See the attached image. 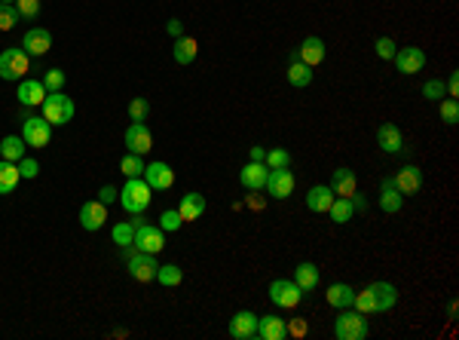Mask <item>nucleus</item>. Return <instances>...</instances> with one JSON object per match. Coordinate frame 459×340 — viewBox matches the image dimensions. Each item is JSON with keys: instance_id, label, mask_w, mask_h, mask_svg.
<instances>
[{"instance_id": "obj_1", "label": "nucleus", "mask_w": 459, "mask_h": 340, "mask_svg": "<svg viewBox=\"0 0 459 340\" xmlns=\"http://www.w3.org/2000/svg\"><path fill=\"white\" fill-rule=\"evenodd\" d=\"M153 190H150V184H147L144 178H129L126 181V187L119 190V196L117 200L123 202V209L129 211V215H141V211L150 205V200H153Z\"/></svg>"}, {"instance_id": "obj_2", "label": "nucleus", "mask_w": 459, "mask_h": 340, "mask_svg": "<svg viewBox=\"0 0 459 340\" xmlns=\"http://www.w3.org/2000/svg\"><path fill=\"white\" fill-rule=\"evenodd\" d=\"M334 337L337 340H364L367 337V319L364 313H358V310H340V316H337L334 322Z\"/></svg>"}, {"instance_id": "obj_3", "label": "nucleus", "mask_w": 459, "mask_h": 340, "mask_svg": "<svg viewBox=\"0 0 459 340\" xmlns=\"http://www.w3.org/2000/svg\"><path fill=\"white\" fill-rule=\"evenodd\" d=\"M40 108H43V117L49 126H65L74 120V98H68L65 92H49Z\"/></svg>"}, {"instance_id": "obj_4", "label": "nucleus", "mask_w": 459, "mask_h": 340, "mask_svg": "<svg viewBox=\"0 0 459 340\" xmlns=\"http://www.w3.org/2000/svg\"><path fill=\"white\" fill-rule=\"evenodd\" d=\"M129 258H126V267H129V276L132 279H138V282H150V279H157V254H150V252H132V245L129 249H123Z\"/></svg>"}, {"instance_id": "obj_5", "label": "nucleus", "mask_w": 459, "mask_h": 340, "mask_svg": "<svg viewBox=\"0 0 459 340\" xmlns=\"http://www.w3.org/2000/svg\"><path fill=\"white\" fill-rule=\"evenodd\" d=\"M270 301L275 303V307L294 310L303 301V292L297 288V282H294V279H273L270 282Z\"/></svg>"}, {"instance_id": "obj_6", "label": "nucleus", "mask_w": 459, "mask_h": 340, "mask_svg": "<svg viewBox=\"0 0 459 340\" xmlns=\"http://www.w3.org/2000/svg\"><path fill=\"white\" fill-rule=\"evenodd\" d=\"M28 53L25 49H3L0 53V77L3 80H22L28 74Z\"/></svg>"}, {"instance_id": "obj_7", "label": "nucleus", "mask_w": 459, "mask_h": 340, "mask_svg": "<svg viewBox=\"0 0 459 340\" xmlns=\"http://www.w3.org/2000/svg\"><path fill=\"white\" fill-rule=\"evenodd\" d=\"M132 249H138V252H150V254H157L166 249V233L159 230V227H150V224H135V239H132Z\"/></svg>"}, {"instance_id": "obj_8", "label": "nucleus", "mask_w": 459, "mask_h": 340, "mask_svg": "<svg viewBox=\"0 0 459 340\" xmlns=\"http://www.w3.org/2000/svg\"><path fill=\"white\" fill-rule=\"evenodd\" d=\"M22 138L28 147H46L49 138H52V126L46 123V117H28L22 123Z\"/></svg>"}, {"instance_id": "obj_9", "label": "nucleus", "mask_w": 459, "mask_h": 340, "mask_svg": "<svg viewBox=\"0 0 459 340\" xmlns=\"http://www.w3.org/2000/svg\"><path fill=\"white\" fill-rule=\"evenodd\" d=\"M273 200H288L294 193V175L291 169H270V178H266V187Z\"/></svg>"}, {"instance_id": "obj_10", "label": "nucleus", "mask_w": 459, "mask_h": 340, "mask_svg": "<svg viewBox=\"0 0 459 340\" xmlns=\"http://www.w3.org/2000/svg\"><path fill=\"white\" fill-rule=\"evenodd\" d=\"M367 294H371V301H373V313H389L395 303H398V292H395V285H389V282H373V285H367Z\"/></svg>"}, {"instance_id": "obj_11", "label": "nucleus", "mask_w": 459, "mask_h": 340, "mask_svg": "<svg viewBox=\"0 0 459 340\" xmlns=\"http://www.w3.org/2000/svg\"><path fill=\"white\" fill-rule=\"evenodd\" d=\"M395 68H398L401 74H420V70L426 68V53H422L420 46L398 49V53H395Z\"/></svg>"}, {"instance_id": "obj_12", "label": "nucleus", "mask_w": 459, "mask_h": 340, "mask_svg": "<svg viewBox=\"0 0 459 340\" xmlns=\"http://www.w3.org/2000/svg\"><path fill=\"white\" fill-rule=\"evenodd\" d=\"M141 178L150 184V190H168L175 184V172H172V166H166V162H147Z\"/></svg>"}, {"instance_id": "obj_13", "label": "nucleus", "mask_w": 459, "mask_h": 340, "mask_svg": "<svg viewBox=\"0 0 459 340\" xmlns=\"http://www.w3.org/2000/svg\"><path fill=\"white\" fill-rule=\"evenodd\" d=\"M126 147H129V153H138V157H144V153L153 147L150 129H147L144 123H132L129 129H126Z\"/></svg>"}, {"instance_id": "obj_14", "label": "nucleus", "mask_w": 459, "mask_h": 340, "mask_svg": "<svg viewBox=\"0 0 459 340\" xmlns=\"http://www.w3.org/2000/svg\"><path fill=\"white\" fill-rule=\"evenodd\" d=\"M104 221H108V205L98 202V200L83 202V209H80V224H83V230L95 233V230H101V227H104Z\"/></svg>"}, {"instance_id": "obj_15", "label": "nucleus", "mask_w": 459, "mask_h": 340, "mask_svg": "<svg viewBox=\"0 0 459 340\" xmlns=\"http://www.w3.org/2000/svg\"><path fill=\"white\" fill-rule=\"evenodd\" d=\"M392 184L398 187L401 196H413V193H420V187H422V172L416 166H404V169L395 172Z\"/></svg>"}, {"instance_id": "obj_16", "label": "nucleus", "mask_w": 459, "mask_h": 340, "mask_svg": "<svg viewBox=\"0 0 459 340\" xmlns=\"http://www.w3.org/2000/svg\"><path fill=\"white\" fill-rule=\"evenodd\" d=\"M230 337L233 340H251V337H257V316L248 313V310L236 313V316L230 319Z\"/></svg>"}, {"instance_id": "obj_17", "label": "nucleus", "mask_w": 459, "mask_h": 340, "mask_svg": "<svg viewBox=\"0 0 459 340\" xmlns=\"http://www.w3.org/2000/svg\"><path fill=\"white\" fill-rule=\"evenodd\" d=\"M266 178H270V169H266V162H245V169L239 172V181H242V187L254 190V193L266 187Z\"/></svg>"}, {"instance_id": "obj_18", "label": "nucleus", "mask_w": 459, "mask_h": 340, "mask_svg": "<svg viewBox=\"0 0 459 340\" xmlns=\"http://www.w3.org/2000/svg\"><path fill=\"white\" fill-rule=\"evenodd\" d=\"M257 337L260 340H285L288 337V322L282 316H257Z\"/></svg>"}, {"instance_id": "obj_19", "label": "nucleus", "mask_w": 459, "mask_h": 340, "mask_svg": "<svg viewBox=\"0 0 459 340\" xmlns=\"http://www.w3.org/2000/svg\"><path fill=\"white\" fill-rule=\"evenodd\" d=\"M22 49L28 55H46L49 49H52V34H49L46 28H31L22 40Z\"/></svg>"}, {"instance_id": "obj_20", "label": "nucleus", "mask_w": 459, "mask_h": 340, "mask_svg": "<svg viewBox=\"0 0 459 340\" xmlns=\"http://www.w3.org/2000/svg\"><path fill=\"white\" fill-rule=\"evenodd\" d=\"M377 144L383 147L386 153H401L404 151V135H401V129L395 123H383L377 129Z\"/></svg>"}, {"instance_id": "obj_21", "label": "nucleus", "mask_w": 459, "mask_h": 340, "mask_svg": "<svg viewBox=\"0 0 459 340\" xmlns=\"http://www.w3.org/2000/svg\"><path fill=\"white\" fill-rule=\"evenodd\" d=\"M328 187L334 190V196H346V200H349V196L355 193V187H358L355 172H352V169H346V166H340L334 175H331V184H328Z\"/></svg>"}, {"instance_id": "obj_22", "label": "nucleus", "mask_w": 459, "mask_h": 340, "mask_svg": "<svg viewBox=\"0 0 459 340\" xmlns=\"http://www.w3.org/2000/svg\"><path fill=\"white\" fill-rule=\"evenodd\" d=\"M334 200H337L334 190H331L328 184H319V187H309V193H306V209L315 211V215H324V211L331 209V202H334Z\"/></svg>"}, {"instance_id": "obj_23", "label": "nucleus", "mask_w": 459, "mask_h": 340, "mask_svg": "<svg viewBox=\"0 0 459 340\" xmlns=\"http://www.w3.org/2000/svg\"><path fill=\"white\" fill-rule=\"evenodd\" d=\"M401 205H404V196L398 193L392 178H383L380 181V209H383L386 215H395V211H401Z\"/></svg>"}, {"instance_id": "obj_24", "label": "nucleus", "mask_w": 459, "mask_h": 340, "mask_svg": "<svg viewBox=\"0 0 459 340\" xmlns=\"http://www.w3.org/2000/svg\"><path fill=\"white\" fill-rule=\"evenodd\" d=\"M178 215L181 221H196V218L206 215V196L202 193H184L178 202Z\"/></svg>"}, {"instance_id": "obj_25", "label": "nucleus", "mask_w": 459, "mask_h": 340, "mask_svg": "<svg viewBox=\"0 0 459 340\" xmlns=\"http://www.w3.org/2000/svg\"><path fill=\"white\" fill-rule=\"evenodd\" d=\"M297 59L303 62V65H309V68L322 65V62H324V40L322 37H306L300 44V49H297Z\"/></svg>"}, {"instance_id": "obj_26", "label": "nucleus", "mask_w": 459, "mask_h": 340, "mask_svg": "<svg viewBox=\"0 0 459 340\" xmlns=\"http://www.w3.org/2000/svg\"><path fill=\"white\" fill-rule=\"evenodd\" d=\"M43 98H46L43 80H22L19 83V102H22L25 108H37V104H43Z\"/></svg>"}, {"instance_id": "obj_27", "label": "nucleus", "mask_w": 459, "mask_h": 340, "mask_svg": "<svg viewBox=\"0 0 459 340\" xmlns=\"http://www.w3.org/2000/svg\"><path fill=\"white\" fill-rule=\"evenodd\" d=\"M294 282H297L300 292H315L319 288V267L303 261V264L294 267Z\"/></svg>"}, {"instance_id": "obj_28", "label": "nucleus", "mask_w": 459, "mask_h": 340, "mask_svg": "<svg viewBox=\"0 0 459 340\" xmlns=\"http://www.w3.org/2000/svg\"><path fill=\"white\" fill-rule=\"evenodd\" d=\"M288 83H291L294 89H303L313 83V68L303 65L297 55H291V65H288Z\"/></svg>"}, {"instance_id": "obj_29", "label": "nucleus", "mask_w": 459, "mask_h": 340, "mask_svg": "<svg viewBox=\"0 0 459 340\" xmlns=\"http://www.w3.org/2000/svg\"><path fill=\"white\" fill-rule=\"evenodd\" d=\"M324 297H328L331 307L346 310V307H352V301H355V292H352V285H346V282H334Z\"/></svg>"}, {"instance_id": "obj_30", "label": "nucleus", "mask_w": 459, "mask_h": 340, "mask_svg": "<svg viewBox=\"0 0 459 340\" xmlns=\"http://www.w3.org/2000/svg\"><path fill=\"white\" fill-rule=\"evenodd\" d=\"M19 181H22V175H19V166L10 160H0V196L12 193V190L19 187Z\"/></svg>"}, {"instance_id": "obj_31", "label": "nucleus", "mask_w": 459, "mask_h": 340, "mask_svg": "<svg viewBox=\"0 0 459 340\" xmlns=\"http://www.w3.org/2000/svg\"><path fill=\"white\" fill-rule=\"evenodd\" d=\"M196 53H199V44H196L193 37H178L172 46V55L178 65H190V62L196 59Z\"/></svg>"}, {"instance_id": "obj_32", "label": "nucleus", "mask_w": 459, "mask_h": 340, "mask_svg": "<svg viewBox=\"0 0 459 340\" xmlns=\"http://www.w3.org/2000/svg\"><path fill=\"white\" fill-rule=\"evenodd\" d=\"M25 157V138L19 135H6L0 141V160H10V162H19Z\"/></svg>"}, {"instance_id": "obj_33", "label": "nucleus", "mask_w": 459, "mask_h": 340, "mask_svg": "<svg viewBox=\"0 0 459 340\" xmlns=\"http://www.w3.org/2000/svg\"><path fill=\"white\" fill-rule=\"evenodd\" d=\"M328 215H331V221H334V224H346V221H352V215H355V209H352V202L346 200V196H337V200L331 202Z\"/></svg>"}, {"instance_id": "obj_34", "label": "nucleus", "mask_w": 459, "mask_h": 340, "mask_svg": "<svg viewBox=\"0 0 459 340\" xmlns=\"http://www.w3.org/2000/svg\"><path fill=\"white\" fill-rule=\"evenodd\" d=\"M181 279H184V270L178 264H166V267H157V282L159 285H166V288H175V285H181Z\"/></svg>"}, {"instance_id": "obj_35", "label": "nucleus", "mask_w": 459, "mask_h": 340, "mask_svg": "<svg viewBox=\"0 0 459 340\" xmlns=\"http://www.w3.org/2000/svg\"><path fill=\"white\" fill-rule=\"evenodd\" d=\"M119 172H123L126 178H141V175H144V160H141L138 153H126V157L119 160Z\"/></svg>"}, {"instance_id": "obj_36", "label": "nucleus", "mask_w": 459, "mask_h": 340, "mask_svg": "<svg viewBox=\"0 0 459 340\" xmlns=\"http://www.w3.org/2000/svg\"><path fill=\"white\" fill-rule=\"evenodd\" d=\"M110 236H114V243L119 249H129L132 239H135V227H132V221H119L114 230H110Z\"/></svg>"}, {"instance_id": "obj_37", "label": "nucleus", "mask_w": 459, "mask_h": 340, "mask_svg": "<svg viewBox=\"0 0 459 340\" xmlns=\"http://www.w3.org/2000/svg\"><path fill=\"white\" fill-rule=\"evenodd\" d=\"M266 169H291V153L285 151V147H273V151H266Z\"/></svg>"}, {"instance_id": "obj_38", "label": "nucleus", "mask_w": 459, "mask_h": 340, "mask_svg": "<svg viewBox=\"0 0 459 340\" xmlns=\"http://www.w3.org/2000/svg\"><path fill=\"white\" fill-rule=\"evenodd\" d=\"M181 215H178V209H166L159 215V230L162 233H175V230H181Z\"/></svg>"}, {"instance_id": "obj_39", "label": "nucleus", "mask_w": 459, "mask_h": 340, "mask_svg": "<svg viewBox=\"0 0 459 340\" xmlns=\"http://www.w3.org/2000/svg\"><path fill=\"white\" fill-rule=\"evenodd\" d=\"M19 25V12L12 3H0V31H12Z\"/></svg>"}, {"instance_id": "obj_40", "label": "nucleus", "mask_w": 459, "mask_h": 340, "mask_svg": "<svg viewBox=\"0 0 459 340\" xmlns=\"http://www.w3.org/2000/svg\"><path fill=\"white\" fill-rule=\"evenodd\" d=\"M147 113H150V104H147V98H132V102H129V117H132V123H144Z\"/></svg>"}, {"instance_id": "obj_41", "label": "nucleus", "mask_w": 459, "mask_h": 340, "mask_svg": "<svg viewBox=\"0 0 459 340\" xmlns=\"http://www.w3.org/2000/svg\"><path fill=\"white\" fill-rule=\"evenodd\" d=\"M16 12L19 19H37L40 16V0H16Z\"/></svg>"}, {"instance_id": "obj_42", "label": "nucleus", "mask_w": 459, "mask_h": 340, "mask_svg": "<svg viewBox=\"0 0 459 340\" xmlns=\"http://www.w3.org/2000/svg\"><path fill=\"white\" fill-rule=\"evenodd\" d=\"M441 120L447 126L459 123V102H456V98H444V102H441Z\"/></svg>"}, {"instance_id": "obj_43", "label": "nucleus", "mask_w": 459, "mask_h": 340, "mask_svg": "<svg viewBox=\"0 0 459 340\" xmlns=\"http://www.w3.org/2000/svg\"><path fill=\"white\" fill-rule=\"evenodd\" d=\"M65 70H59V68H52V70H46V77H43V86L49 92H61V86H65Z\"/></svg>"}, {"instance_id": "obj_44", "label": "nucleus", "mask_w": 459, "mask_h": 340, "mask_svg": "<svg viewBox=\"0 0 459 340\" xmlns=\"http://www.w3.org/2000/svg\"><path fill=\"white\" fill-rule=\"evenodd\" d=\"M16 166H19V175H22V178H28V181L37 178V175H40V162H37V160H31V157H22V160L16 162Z\"/></svg>"}, {"instance_id": "obj_45", "label": "nucleus", "mask_w": 459, "mask_h": 340, "mask_svg": "<svg viewBox=\"0 0 459 340\" xmlns=\"http://www.w3.org/2000/svg\"><path fill=\"white\" fill-rule=\"evenodd\" d=\"M373 49H377V55H380V59H386V62L395 59V53H398V46H395L392 37H380L377 44H373Z\"/></svg>"}, {"instance_id": "obj_46", "label": "nucleus", "mask_w": 459, "mask_h": 340, "mask_svg": "<svg viewBox=\"0 0 459 340\" xmlns=\"http://www.w3.org/2000/svg\"><path fill=\"white\" fill-rule=\"evenodd\" d=\"M441 95H444V83H441V80H426V83H422V98H429V102H438Z\"/></svg>"}, {"instance_id": "obj_47", "label": "nucleus", "mask_w": 459, "mask_h": 340, "mask_svg": "<svg viewBox=\"0 0 459 340\" xmlns=\"http://www.w3.org/2000/svg\"><path fill=\"white\" fill-rule=\"evenodd\" d=\"M306 331H309L306 319H294V322L288 325V334H291V337H306Z\"/></svg>"}, {"instance_id": "obj_48", "label": "nucleus", "mask_w": 459, "mask_h": 340, "mask_svg": "<svg viewBox=\"0 0 459 340\" xmlns=\"http://www.w3.org/2000/svg\"><path fill=\"white\" fill-rule=\"evenodd\" d=\"M117 187H110V184H104V187H101V193H98V202H104V205H110V202H114L117 200Z\"/></svg>"}, {"instance_id": "obj_49", "label": "nucleus", "mask_w": 459, "mask_h": 340, "mask_svg": "<svg viewBox=\"0 0 459 340\" xmlns=\"http://www.w3.org/2000/svg\"><path fill=\"white\" fill-rule=\"evenodd\" d=\"M166 34L178 40V37H184V25L178 22V19H168V22H166Z\"/></svg>"}, {"instance_id": "obj_50", "label": "nucleus", "mask_w": 459, "mask_h": 340, "mask_svg": "<svg viewBox=\"0 0 459 340\" xmlns=\"http://www.w3.org/2000/svg\"><path fill=\"white\" fill-rule=\"evenodd\" d=\"M444 92H450V98L459 95V74H456V70L450 74V80H447V86H444Z\"/></svg>"}, {"instance_id": "obj_51", "label": "nucleus", "mask_w": 459, "mask_h": 340, "mask_svg": "<svg viewBox=\"0 0 459 340\" xmlns=\"http://www.w3.org/2000/svg\"><path fill=\"white\" fill-rule=\"evenodd\" d=\"M349 202H352V209H355V211H367V200H364L362 193H358V190L349 196Z\"/></svg>"}, {"instance_id": "obj_52", "label": "nucleus", "mask_w": 459, "mask_h": 340, "mask_svg": "<svg viewBox=\"0 0 459 340\" xmlns=\"http://www.w3.org/2000/svg\"><path fill=\"white\" fill-rule=\"evenodd\" d=\"M248 157H251V162H264L266 151H264V147H251V153H248Z\"/></svg>"}, {"instance_id": "obj_53", "label": "nucleus", "mask_w": 459, "mask_h": 340, "mask_svg": "<svg viewBox=\"0 0 459 340\" xmlns=\"http://www.w3.org/2000/svg\"><path fill=\"white\" fill-rule=\"evenodd\" d=\"M447 316H450V319H456V301H450V307H447Z\"/></svg>"}, {"instance_id": "obj_54", "label": "nucleus", "mask_w": 459, "mask_h": 340, "mask_svg": "<svg viewBox=\"0 0 459 340\" xmlns=\"http://www.w3.org/2000/svg\"><path fill=\"white\" fill-rule=\"evenodd\" d=\"M0 3H16V0H0Z\"/></svg>"}]
</instances>
